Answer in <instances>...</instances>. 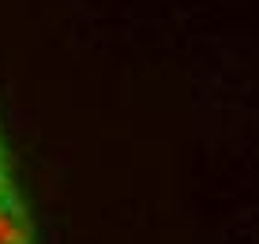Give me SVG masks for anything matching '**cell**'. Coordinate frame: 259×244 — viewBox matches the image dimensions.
I'll list each match as a JSON object with an SVG mask.
<instances>
[{"instance_id": "obj_1", "label": "cell", "mask_w": 259, "mask_h": 244, "mask_svg": "<svg viewBox=\"0 0 259 244\" xmlns=\"http://www.w3.org/2000/svg\"><path fill=\"white\" fill-rule=\"evenodd\" d=\"M0 244H34V222L19 195V184L0 192Z\"/></svg>"}, {"instance_id": "obj_2", "label": "cell", "mask_w": 259, "mask_h": 244, "mask_svg": "<svg viewBox=\"0 0 259 244\" xmlns=\"http://www.w3.org/2000/svg\"><path fill=\"white\" fill-rule=\"evenodd\" d=\"M15 184V173H12V154H8V139H4V128H0V192Z\"/></svg>"}]
</instances>
